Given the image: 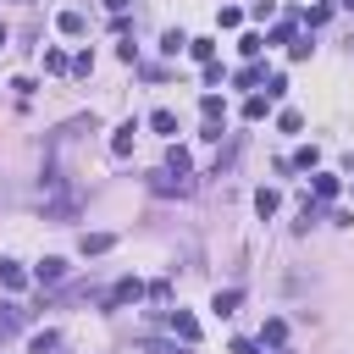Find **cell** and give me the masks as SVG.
<instances>
[{
  "instance_id": "1",
  "label": "cell",
  "mask_w": 354,
  "mask_h": 354,
  "mask_svg": "<svg viewBox=\"0 0 354 354\" xmlns=\"http://www.w3.org/2000/svg\"><path fill=\"white\" fill-rule=\"evenodd\" d=\"M144 293H149V288H144L138 277H122V282H116L111 293H100V304H105V310H122V304H138Z\"/></svg>"
},
{
  "instance_id": "2",
  "label": "cell",
  "mask_w": 354,
  "mask_h": 354,
  "mask_svg": "<svg viewBox=\"0 0 354 354\" xmlns=\"http://www.w3.org/2000/svg\"><path fill=\"white\" fill-rule=\"evenodd\" d=\"M149 188L155 194H188V177L171 171V166H160V171H149Z\"/></svg>"
},
{
  "instance_id": "3",
  "label": "cell",
  "mask_w": 354,
  "mask_h": 354,
  "mask_svg": "<svg viewBox=\"0 0 354 354\" xmlns=\"http://www.w3.org/2000/svg\"><path fill=\"white\" fill-rule=\"evenodd\" d=\"M61 277H66V260H61V254H44V260L33 266V282H39V288H55Z\"/></svg>"
},
{
  "instance_id": "4",
  "label": "cell",
  "mask_w": 354,
  "mask_h": 354,
  "mask_svg": "<svg viewBox=\"0 0 354 354\" xmlns=\"http://www.w3.org/2000/svg\"><path fill=\"white\" fill-rule=\"evenodd\" d=\"M22 326H28V310H22V304H0V343L17 337Z\"/></svg>"
},
{
  "instance_id": "5",
  "label": "cell",
  "mask_w": 354,
  "mask_h": 354,
  "mask_svg": "<svg viewBox=\"0 0 354 354\" xmlns=\"http://www.w3.org/2000/svg\"><path fill=\"white\" fill-rule=\"evenodd\" d=\"M44 216H50V221H72V216H77V194H55V199H44Z\"/></svg>"
},
{
  "instance_id": "6",
  "label": "cell",
  "mask_w": 354,
  "mask_h": 354,
  "mask_svg": "<svg viewBox=\"0 0 354 354\" xmlns=\"http://www.w3.org/2000/svg\"><path fill=\"white\" fill-rule=\"evenodd\" d=\"M171 337H183V343H199V321H194L188 310H171Z\"/></svg>"
},
{
  "instance_id": "7",
  "label": "cell",
  "mask_w": 354,
  "mask_h": 354,
  "mask_svg": "<svg viewBox=\"0 0 354 354\" xmlns=\"http://www.w3.org/2000/svg\"><path fill=\"white\" fill-rule=\"evenodd\" d=\"M133 138H138V122H122L111 133V155H133Z\"/></svg>"
},
{
  "instance_id": "8",
  "label": "cell",
  "mask_w": 354,
  "mask_h": 354,
  "mask_svg": "<svg viewBox=\"0 0 354 354\" xmlns=\"http://www.w3.org/2000/svg\"><path fill=\"white\" fill-rule=\"evenodd\" d=\"M111 243H116V232H83V238H77V249H83V254H105Z\"/></svg>"
},
{
  "instance_id": "9",
  "label": "cell",
  "mask_w": 354,
  "mask_h": 354,
  "mask_svg": "<svg viewBox=\"0 0 354 354\" xmlns=\"http://www.w3.org/2000/svg\"><path fill=\"white\" fill-rule=\"evenodd\" d=\"M238 304H243V288H221V293L210 299V310H216V315H232Z\"/></svg>"
},
{
  "instance_id": "10",
  "label": "cell",
  "mask_w": 354,
  "mask_h": 354,
  "mask_svg": "<svg viewBox=\"0 0 354 354\" xmlns=\"http://www.w3.org/2000/svg\"><path fill=\"white\" fill-rule=\"evenodd\" d=\"M260 343H271V348H282V343H288V321H282V315H271V321L260 326Z\"/></svg>"
},
{
  "instance_id": "11",
  "label": "cell",
  "mask_w": 354,
  "mask_h": 354,
  "mask_svg": "<svg viewBox=\"0 0 354 354\" xmlns=\"http://www.w3.org/2000/svg\"><path fill=\"white\" fill-rule=\"evenodd\" d=\"M55 28H61L66 39H83V28H88V22H83V11H61V17H55Z\"/></svg>"
},
{
  "instance_id": "12",
  "label": "cell",
  "mask_w": 354,
  "mask_h": 354,
  "mask_svg": "<svg viewBox=\"0 0 354 354\" xmlns=\"http://www.w3.org/2000/svg\"><path fill=\"white\" fill-rule=\"evenodd\" d=\"M0 282H6V288H28V271H22L17 260H0Z\"/></svg>"
},
{
  "instance_id": "13",
  "label": "cell",
  "mask_w": 354,
  "mask_h": 354,
  "mask_svg": "<svg viewBox=\"0 0 354 354\" xmlns=\"http://www.w3.org/2000/svg\"><path fill=\"white\" fill-rule=\"evenodd\" d=\"M188 55L210 66V61H216V39H188Z\"/></svg>"
},
{
  "instance_id": "14",
  "label": "cell",
  "mask_w": 354,
  "mask_h": 354,
  "mask_svg": "<svg viewBox=\"0 0 354 354\" xmlns=\"http://www.w3.org/2000/svg\"><path fill=\"white\" fill-rule=\"evenodd\" d=\"M277 205H282L277 188H260V194H254V210H260V216H277Z\"/></svg>"
},
{
  "instance_id": "15",
  "label": "cell",
  "mask_w": 354,
  "mask_h": 354,
  "mask_svg": "<svg viewBox=\"0 0 354 354\" xmlns=\"http://www.w3.org/2000/svg\"><path fill=\"white\" fill-rule=\"evenodd\" d=\"M61 348V332H39L33 343H28V354H55Z\"/></svg>"
},
{
  "instance_id": "16",
  "label": "cell",
  "mask_w": 354,
  "mask_h": 354,
  "mask_svg": "<svg viewBox=\"0 0 354 354\" xmlns=\"http://www.w3.org/2000/svg\"><path fill=\"white\" fill-rule=\"evenodd\" d=\"M149 127H155V133H166V138H171V133H177V116H171V111H149Z\"/></svg>"
},
{
  "instance_id": "17",
  "label": "cell",
  "mask_w": 354,
  "mask_h": 354,
  "mask_svg": "<svg viewBox=\"0 0 354 354\" xmlns=\"http://www.w3.org/2000/svg\"><path fill=\"white\" fill-rule=\"evenodd\" d=\"M293 166H299V171H315V166H321V149H315V144H304V149L293 155Z\"/></svg>"
},
{
  "instance_id": "18",
  "label": "cell",
  "mask_w": 354,
  "mask_h": 354,
  "mask_svg": "<svg viewBox=\"0 0 354 354\" xmlns=\"http://www.w3.org/2000/svg\"><path fill=\"white\" fill-rule=\"evenodd\" d=\"M310 188H315V199H332V194H337V177H332V171H315Z\"/></svg>"
},
{
  "instance_id": "19",
  "label": "cell",
  "mask_w": 354,
  "mask_h": 354,
  "mask_svg": "<svg viewBox=\"0 0 354 354\" xmlns=\"http://www.w3.org/2000/svg\"><path fill=\"white\" fill-rule=\"evenodd\" d=\"M260 77H266V72H260V66H238V72H232V83H238V88H254V83H260Z\"/></svg>"
},
{
  "instance_id": "20",
  "label": "cell",
  "mask_w": 354,
  "mask_h": 354,
  "mask_svg": "<svg viewBox=\"0 0 354 354\" xmlns=\"http://www.w3.org/2000/svg\"><path fill=\"white\" fill-rule=\"evenodd\" d=\"M199 111H205V122H221V116H227V105H221L216 94H205V100H199Z\"/></svg>"
},
{
  "instance_id": "21",
  "label": "cell",
  "mask_w": 354,
  "mask_h": 354,
  "mask_svg": "<svg viewBox=\"0 0 354 354\" xmlns=\"http://www.w3.org/2000/svg\"><path fill=\"white\" fill-rule=\"evenodd\" d=\"M166 166H171V171H183V177H188V149H183V144H171V149H166Z\"/></svg>"
},
{
  "instance_id": "22",
  "label": "cell",
  "mask_w": 354,
  "mask_h": 354,
  "mask_svg": "<svg viewBox=\"0 0 354 354\" xmlns=\"http://www.w3.org/2000/svg\"><path fill=\"white\" fill-rule=\"evenodd\" d=\"M282 94H288V77L271 72V77H266V100H282Z\"/></svg>"
},
{
  "instance_id": "23",
  "label": "cell",
  "mask_w": 354,
  "mask_h": 354,
  "mask_svg": "<svg viewBox=\"0 0 354 354\" xmlns=\"http://www.w3.org/2000/svg\"><path fill=\"white\" fill-rule=\"evenodd\" d=\"M183 44H188V33H177V28H171V33H166V39H160V50H166V55H177V50H183Z\"/></svg>"
},
{
  "instance_id": "24",
  "label": "cell",
  "mask_w": 354,
  "mask_h": 354,
  "mask_svg": "<svg viewBox=\"0 0 354 354\" xmlns=\"http://www.w3.org/2000/svg\"><path fill=\"white\" fill-rule=\"evenodd\" d=\"M238 50H243V55H260V50H266V39H260V33H243V39H238Z\"/></svg>"
},
{
  "instance_id": "25",
  "label": "cell",
  "mask_w": 354,
  "mask_h": 354,
  "mask_svg": "<svg viewBox=\"0 0 354 354\" xmlns=\"http://www.w3.org/2000/svg\"><path fill=\"white\" fill-rule=\"evenodd\" d=\"M66 66H72V61H66L61 50H44V72H66Z\"/></svg>"
},
{
  "instance_id": "26",
  "label": "cell",
  "mask_w": 354,
  "mask_h": 354,
  "mask_svg": "<svg viewBox=\"0 0 354 354\" xmlns=\"http://www.w3.org/2000/svg\"><path fill=\"white\" fill-rule=\"evenodd\" d=\"M243 116H249V122H260V116H266V100H260V94H249V100H243Z\"/></svg>"
},
{
  "instance_id": "27",
  "label": "cell",
  "mask_w": 354,
  "mask_h": 354,
  "mask_svg": "<svg viewBox=\"0 0 354 354\" xmlns=\"http://www.w3.org/2000/svg\"><path fill=\"white\" fill-rule=\"evenodd\" d=\"M277 127H282V133H299V127H304V116H299V111H282V116H277Z\"/></svg>"
},
{
  "instance_id": "28",
  "label": "cell",
  "mask_w": 354,
  "mask_h": 354,
  "mask_svg": "<svg viewBox=\"0 0 354 354\" xmlns=\"http://www.w3.org/2000/svg\"><path fill=\"white\" fill-rule=\"evenodd\" d=\"M288 39H293V22H277V28H271V39H266V44H288Z\"/></svg>"
},
{
  "instance_id": "29",
  "label": "cell",
  "mask_w": 354,
  "mask_h": 354,
  "mask_svg": "<svg viewBox=\"0 0 354 354\" xmlns=\"http://www.w3.org/2000/svg\"><path fill=\"white\" fill-rule=\"evenodd\" d=\"M144 354H188V348H177V343H138Z\"/></svg>"
},
{
  "instance_id": "30",
  "label": "cell",
  "mask_w": 354,
  "mask_h": 354,
  "mask_svg": "<svg viewBox=\"0 0 354 354\" xmlns=\"http://www.w3.org/2000/svg\"><path fill=\"white\" fill-rule=\"evenodd\" d=\"M232 354H254V343L249 337H232Z\"/></svg>"
},
{
  "instance_id": "31",
  "label": "cell",
  "mask_w": 354,
  "mask_h": 354,
  "mask_svg": "<svg viewBox=\"0 0 354 354\" xmlns=\"http://www.w3.org/2000/svg\"><path fill=\"white\" fill-rule=\"evenodd\" d=\"M127 6H133V0H105V11H116V17H122Z\"/></svg>"
},
{
  "instance_id": "32",
  "label": "cell",
  "mask_w": 354,
  "mask_h": 354,
  "mask_svg": "<svg viewBox=\"0 0 354 354\" xmlns=\"http://www.w3.org/2000/svg\"><path fill=\"white\" fill-rule=\"evenodd\" d=\"M6 39H11V33H6V22H0V50H6Z\"/></svg>"
},
{
  "instance_id": "33",
  "label": "cell",
  "mask_w": 354,
  "mask_h": 354,
  "mask_svg": "<svg viewBox=\"0 0 354 354\" xmlns=\"http://www.w3.org/2000/svg\"><path fill=\"white\" fill-rule=\"evenodd\" d=\"M343 6H348V11H354V0H343Z\"/></svg>"
},
{
  "instance_id": "34",
  "label": "cell",
  "mask_w": 354,
  "mask_h": 354,
  "mask_svg": "<svg viewBox=\"0 0 354 354\" xmlns=\"http://www.w3.org/2000/svg\"><path fill=\"white\" fill-rule=\"evenodd\" d=\"M277 354H288V348H277Z\"/></svg>"
},
{
  "instance_id": "35",
  "label": "cell",
  "mask_w": 354,
  "mask_h": 354,
  "mask_svg": "<svg viewBox=\"0 0 354 354\" xmlns=\"http://www.w3.org/2000/svg\"><path fill=\"white\" fill-rule=\"evenodd\" d=\"M138 354H144V348H138Z\"/></svg>"
}]
</instances>
